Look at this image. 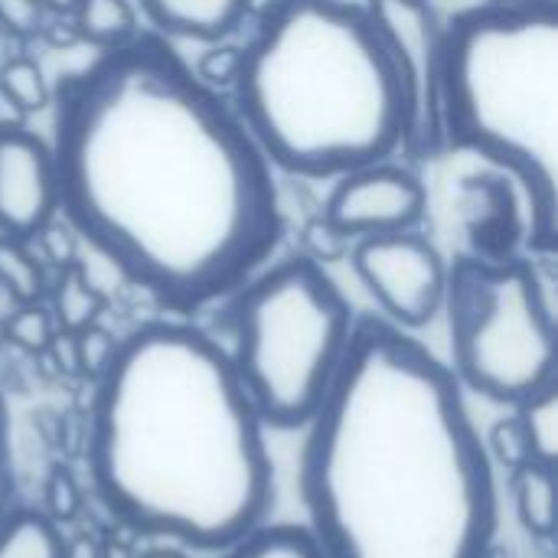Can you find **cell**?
Instances as JSON below:
<instances>
[{"label": "cell", "mask_w": 558, "mask_h": 558, "mask_svg": "<svg viewBox=\"0 0 558 558\" xmlns=\"http://www.w3.org/2000/svg\"><path fill=\"white\" fill-rule=\"evenodd\" d=\"M59 213L170 317L229 298L284 239L275 167L229 95L141 29L59 78Z\"/></svg>", "instance_id": "obj_1"}, {"label": "cell", "mask_w": 558, "mask_h": 558, "mask_svg": "<svg viewBox=\"0 0 558 558\" xmlns=\"http://www.w3.org/2000/svg\"><path fill=\"white\" fill-rule=\"evenodd\" d=\"M304 432L298 487L327 558L494 556V461L464 386L409 330L356 314Z\"/></svg>", "instance_id": "obj_2"}, {"label": "cell", "mask_w": 558, "mask_h": 558, "mask_svg": "<svg viewBox=\"0 0 558 558\" xmlns=\"http://www.w3.org/2000/svg\"><path fill=\"white\" fill-rule=\"evenodd\" d=\"M88 474L128 530L222 553L275 507L265 425L222 343L160 317L118 337L88 409Z\"/></svg>", "instance_id": "obj_3"}, {"label": "cell", "mask_w": 558, "mask_h": 558, "mask_svg": "<svg viewBox=\"0 0 558 558\" xmlns=\"http://www.w3.org/2000/svg\"><path fill=\"white\" fill-rule=\"evenodd\" d=\"M239 52L226 95L275 170L337 180L405 154V92L366 7L268 0Z\"/></svg>", "instance_id": "obj_4"}, {"label": "cell", "mask_w": 558, "mask_h": 558, "mask_svg": "<svg viewBox=\"0 0 558 558\" xmlns=\"http://www.w3.org/2000/svg\"><path fill=\"white\" fill-rule=\"evenodd\" d=\"M441 150L474 154L523 190L530 245L558 235V0L477 3L445 23Z\"/></svg>", "instance_id": "obj_5"}, {"label": "cell", "mask_w": 558, "mask_h": 558, "mask_svg": "<svg viewBox=\"0 0 558 558\" xmlns=\"http://www.w3.org/2000/svg\"><path fill=\"white\" fill-rule=\"evenodd\" d=\"M353 307L311 255L262 265L219 301L222 350L265 428H304L343 360Z\"/></svg>", "instance_id": "obj_6"}, {"label": "cell", "mask_w": 558, "mask_h": 558, "mask_svg": "<svg viewBox=\"0 0 558 558\" xmlns=\"http://www.w3.org/2000/svg\"><path fill=\"white\" fill-rule=\"evenodd\" d=\"M441 311L461 386L517 405L558 379L553 294L533 258L458 255L448 265Z\"/></svg>", "instance_id": "obj_7"}, {"label": "cell", "mask_w": 558, "mask_h": 558, "mask_svg": "<svg viewBox=\"0 0 558 558\" xmlns=\"http://www.w3.org/2000/svg\"><path fill=\"white\" fill-rule=\"evenodd\" d=\"M405 92L409 157L441 154L438 134V78L445 26L428 0H366L363 3Z\"/></svg>", "instance_id": "obj_8"}, {"label": "cell", "mask_w": 558, "mask_h": 558, "mask_svg": "<svg viewBox=\"0 0 558 558\" xmlns=\"http://www.w3.org/2000/svg\"><path fill=\"white\" fill-rule=\"evenodd\" d=\"M350 265L389 324L402 330L428 327L445 304L448 262L418 229L369 235L350 245Z\"/></svg>", "instance_id": "obj_9"}, {"label": "cell", "mask_w": 558, "mask_h": 558, "mask_svg": "<svg viewBox=\"0 0 558 558\" xmlns=\"http://www.w3.org/2000/svg\"><path fill=\"white\" fill-rule=\"evenodd\" d=\"M428 193L422 180L392 160L366 163L333 180L324 203V222L337 229L350 245L369 235H396L422 226Z\"/></svg>", "instance_id": "obj_10"}, {"label": "cell", "mask_w": 558, "mask_h": 558, "mask_svg": "<svg viewBox=\"0 0 558 558\" xmlns=\"http://www.w3.org/2000/svg\"><path fill=\"white\" fill-rule=\"evenodd\" d=\"M59 216L56 167L49 141L16 128H0V235L36 239Z\"/></svg>", "instance_id": "obj_11"}, {"label": "cell", "mask_w": 558, "mask_h": 558, "mask_svg": "<svg viewBox=\"0 0 558 558\" xmlns=\"http://www.w3.org/2000/svg\"><path fill=\"white\" fill-rule=\"evenodd\" d=\"M141 13L163 39L222 43L242 29L252 0H141Z\"/></svg>", "instance_id": "obj_12"}, {"label": "cell", "mask_w": 558, "mask_h": 558, "mask_svg": "<svg viewBox=\"0 0 558 558\" xmlns=\"http://www.w3.org/2000/svg\"><path fill=\"white\" fill-rule=\"evenodd\" d=\"M46 307L56 320L59 330L65 333H78L92 324L101 320L105 314V294L88 281V271L78 262H65L56 268L52 284L46 288Z\"/></svg>", "instance_id": "obj_13"}, {"label": "cell", "mask_w": 558, "mask_h": 558, "mask_svg": "<svg viewBox=\"0 0 558 558\" xmlns=\"http://www.w3.org/2000/svg\"><path fill=\"white\" fill-rule=\"evenodd\" d=\"M69 13L78 39H85L98 52L118 49L141 33L137 10L131 0H75Z\"/></svg>", "instance_id": "obj_14"}, {"label": "cell", "mask_w": 558, "mask_h": 558, "mask_svg": "<svg viewBox=\"0 0 558 558\" xmlns=\"http://www.w3.org/2000/svg\"><path fill=\"white\" fill-rule=\"evenodd\" d=\"M513 507L523 530L533 539L549 543L556 536V468L523 464L513 471Z\"/></svg>", "instance_id": "obj_15"}, {"label": "cell", "mask_w": 558, "mask_h": 558, "mask_svg": "<svg viewBox=\"0 0 558 558\" xmlns=\"http://www.w3.org/2000/svg\"><path fill=\"white\" fill-rule=\"evenodd\" d=\"M0 558H65V539L43 510H10L0 520Z\"/></svg>", "instance_id": "obj_16"}, {"label": "cell", "mask_w": 558, "mask_h": 558, "mask_svg": "<svg viewBox=\"0 0 558 558\" xmlns=\"http://www.w3.org/2000/svg\"><path fill=\"white\" fill-rule=\"evenodd\" d=\"M513 418L526 438V451L533 464L556 468L558 461V379L536 389L533 396L513 405Z\"/></svg>", "instance_id": "obj_17"}, {"label": "cell", "mask_w": 558, "mask_h": 558, "mask_svg": "<svg viewBox=\"0 0 558 558\" xmlns=\"http://www.w3.org/2000/svg\"><path fill=\"white\" fill-rule=\"evenodd\" d=\"M219 558H327L307 526L294 523H262L229 549L216 553Z\"/></svg>", "instance_id": "obj_18"}, {"label": "cell", "mask_w": 558, "mask_h": 558, "mask_svg": "<svg viewBox=\"0 0 558 558\" xmlns=\"http://www.w3.org/2000/svg\"><path fill=\"white\" fill-rule=\"evenodd\" d=\"M0 288L13 298V304H33L46 298V265L23 239L0 235Z\"/></svg>", "instance_id": "obj_19"}, {"label": "cell", "mask_w": 558, "mask_h": 558, "mask_svg": "<svg viewBox=\"0 0 558 558\" xmlns=\"http://www.w3.org/2000/svg\"><path fill=\"white\" fill-rule=\"evenodd\" d=\"M0 92L23 111V114H33V111H43L52 98L46 78H43V69L39 62H33L29 56H13L0 65Z\"/></svg>", "instance_id": "obj_20"}, {"label": "cell", "mask_w": 558, "mask_h": 558, "mask_svg": "<svg viewBox=\"0 0 558 558\" xmlns=\"http://www.w3.org/2000/svg\"><path fill=\"white\" fill-rule=\"evenodd\" d=\"M56 320L46 307V301L16 304V311L3 320V337L23 353H46V347L56 337Z\"/></svg>", "instance_id": "obj_21"}, {"label": "cell", "mask_w": 558, "mask_h": 558, "mask_svg": "<svg viewBox=\"0 0 558 558\" xmlns=\"http://www.w3.org/2000/svg\"><path fill=\"white\" fill-rule=\"evenodd\" d=\"M78 510H82V487L69 468L56 464L43 487V513L59 526V523H72Z\"/></svg>", "instance_id": "obj_22"}, {"label": "cell", "mask_w": 558, "mask_h": 558, "mask_svg": "<svg viewBox=\"0 0 558 558\" xmlns=\"http://www.w3.org/2000/svg\"><path fill=\"white\" fill-rule=\"evenodd\" d=\"M72 337H75L78 376H88L95 383L105 373V366L111 363L114 347H118V337L108 327H101V324H92V327H85V330H78Z\"/></svg>", "instance_id": "obj_23"}, {"label": "cell", "mask_w": 558, "mask_h": 558, "mask_svg": "<svg viewBox=\"0 0 558 558\" xmlns=\"http://www.w3.org/2000/svg\"><path fill=\"white\" fill-rule=\"evenodd\" d=\"M484 448H487L490 461L500 464V468H507L510 474L520 471L523 464H533V461H530V451H526V438H523L520 422H517L513 415H510V418H500V422L490 428V435L484 438Z\"/></svg>", "instance_id": "obj_24"}, {"label": "cell", "mask_w": 558, "mask_h": 558, "mask_svg": "<svg viewBox=\"0 0 558 558\" xmlns=\"http://www.w3.org/2000/svg\"><path fill=\"white\" fill-rule=\"evenodd\" d=\"M239 59H242L239 46L213 43V49H206V52L196 59L193 72H196V78H199L203 85H209V88H216V92L226 95V92L232 88L235 75H239Z\"/></svg>", "instance_id": "obj_25"}, {"label": "cell", "mask_w": 558, "mask_h": 558, "mask_svg": "<svg viewBox=\"0 0 558 558\" xmlns=\"http://www.w3.org/2000/svg\"><path fill=\"white\" fill-rule=\"evenodd\" d=\"M49 10L43 0H0V29L16 39H33L43 33Z\"/></svg>", "instance_id": "obj_26"}, {"label": "cell", "mask_w": 558, "mask_h": 558, "mask_svg": "<svg viewBox=\"0 0 558 558\" xmlns=\"http://www.w3.org/2000/svg\"><path fill=\"white\" fill-rule=\"evenodd\" d=\"M13 454H10V412L0 396V520L13 510Z\"/></svg>", "instance_id": "obj_27"}, {"label": "cell", "mask_w": 558, "mask_h": 558, "mask_svg": "<svg viewBox=\"0 0 558 558\" xmlns=\"http://www.w3.org/2000/svg\"><path fill=\"white\" fill-rule=\"evenodd\" d=\"M72 3H75V0H43V7H46L49 13H69Z\"/></svg>", "instance_id": "obj_28"}, {"label": "cell", "mask_w": 558, "mask_h": 558, "mask_svg": "<svg viewBox=\"0 0 558 558\" xmlns=\"http://www.w3.org/2000/svg\"><path fill=\"white\" fill-rule=\"evenodd\" d=\"M141 558H190L186 553H180V549H154V553H147V556Z\"/></svg>", "instance_id": "obj_29"}, {"label": "cell", "mask_w": 558, "mask_h": 558, "mask_svg": "<svg viewBox=\"0 0 558 558\" xmlns=\"http://www.w3.org/2000/svg\"><path fill=\"white\" fill-rule=\"evenodd\" d=\"M487 3H546V0H487Z\"/></svg>", "instance_id": "obj_30"}]
</instances>
